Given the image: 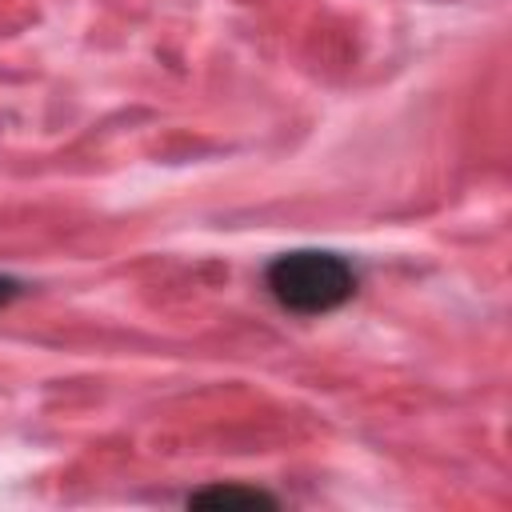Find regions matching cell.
Wrapping results in <instances>:
<instances>
[{
	"instance_id": "cell-1",
	"label": "cell",
	"mask_w": 512,
	"mask_h": 512,
	"mask_svg": "<svg viewBox=\"0 0 512 512\" xmlns=\"http://www.w3.org/2000/svg\"><path fill=\"white\" fill-rule=\"evenodd\" d=\"M264 288L296 316H324L352 300L356 268L328 248H292L264 264Z\"/></svg>"
},
{
	"instance_id": "cell-2",
	"label": "cell",
	"mask_w": 512,
	"mask_h": 512,
	"mask_svg": "<svg viewBox=\"0 0 512 512\" xmlns=\"http://www.w3.org/2000/svg\"><path fill=\"white\" fill-rule=\"evenodd\" d=\"M280 508V500L268 492V488H256V484H236V480H216V484H204L196 492H188V508Z\"/></svg>"
},
{
	"instance_id": "cell-3",
	"label": "cell",
	"mask_w": 512,
	"mask_h": 512,
	"mask_svg": "<svg viewBox=\"0 0 512 512\" xmlns=\"http://www.w3.org/2000/svg\"><path fill=\"white\" fill-rule=\"evenodd\" d=\"M20 292H24V284H20L16 276H8V272H0V308H4V304H12V300H16Z\"/></svg>"
}]
</instances>
